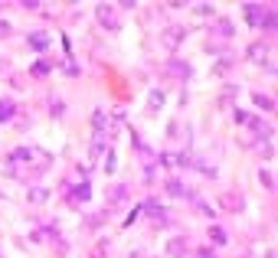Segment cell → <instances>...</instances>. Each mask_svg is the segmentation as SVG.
<instances>
[{"mask_svg":"<svg viewBox=\"0 0 278 258\" xmlns=\"http://www.w3.org/2000/svg\"><path fill=\"white\" fill-rule=\"evenodd\" d=\"M10 115H13V105H10V102H3V105H0V121H7Z\"/></svg>","mask_w":278,"mask_h":258,"instance_id":"cell-2","label":"cell"},{"mask_svg":"<svg viewBox=\"0 0 278 258\" xmlns=\"http://www.w3.org/2000/svg\"><path fill=\"white\" fill-rule=\"evenodd\" d=\"M209 239H216V242H226V235H222L219 229H209Z\"/></svg>","mask_w":278,"mask_h":258,"instance_id":"cell-8","label":"cell"},{"mask_svg":"<svg viewBox=\"0 0 278 258\" xmlns=\"http://www.w3.org/2000/svg\"><path fill=\"white\" fill-rule=\"evenodd\" d=\"M255 105H259V108H272V98H265V95H255Z\"/></svg>","mask_w":278,"mask_h":258,"instance_id":"cell-5","label":"cell"},{"mask_svg":"<svg viewBox=\"0 0 278 258\" xmlns=\"http://www.w3.org/2000/svg\"><path fill=\"white\" fill-rule=\"evenodd\" d=\"M259 180H262V187H269V190H272V173H269V170L259 173Z\"/></svg>","mask_w":278,"mask_h":258,"instance_id":"cell-7","label":"cell"},{"mask_svg":"<svg viewBox=\"0 0 278 258\" xmlns=\"http://www.w3.org/2000/svg\"><path fill=\"white\" fill-rule=\"evenodd\" d=\"M30 43H33V49H40V53H43V49H46V43H49V36H43V33H33Z\"/></svg>","mask_w":278,"mask_h":258,"instance_id":"cell-1","label":"cell"},{"mask_svg":"<svg viewBox=\"0 0 278 258\" xmlns=\"http://www.w3.org/2000/svg\"><path fill=\"white\" fill-rule=\"evenodd\" d=\"M30 199L33 203H43V199H46V190H30Z\"/></svg>","mask_w":278,"mask_h":258,"instance_id":"cell-4","label":"cell"},{"mask_svg":"<svg viewBox=\"0 0 278 258\" xmlns=\"http://www.w3.org/2000/svg\"><path fill=\"white\" fill-rule=\"evenodd\" d=\"M200 258H216V252H209V249H203V252H200Z\"/></svg>","mask_w":278,"mask_h":258,"instance_id":"cell-9","label":"cell"},{"mask_svg":"<svg viewBox=\"0 0 278 258\" xmlns=\"http://www.w3.org/2000/svg\"><path fill=\"white\" fill-rule=\"evenodd\" d=\"M160 105H164V95H160V92H154V95H151V111H157Z\"/></svg>","mask_w":278,"mask_h":258,"instance_id":"cell-3","label":"cell"},{"mask_svg":"<svg viewBox=\"0 0 278 258\" xmlns=\"http://www.w3.org/2000/svg\"><path fill=\"white\" fill-rule=\"evenodd\" d=\"M246 13H249V23H259V7H246Z\"/></svg>","mask_w":278,"mask_h":258,"instance_id":"cell-6","label":"cell"}]
</instances>
